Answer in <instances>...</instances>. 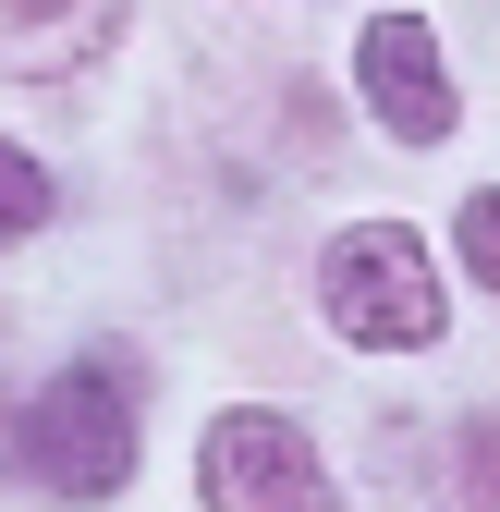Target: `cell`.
<instances>
[{"label":"cell","instance_id":"obj_1","mask_svg":"<svg viewBox=\"0 0 500 512\" xmlns=\"http://www.w3.org/2000/svg\"><path fill=\"white\" fill-rule=\"evenodd\" d=\"M13 464L49 500H122V476H135V366H110V354L61 366L13 415Z\"/></svg>","mask_w":500,"mask_h":512},{"label":"cell","instance_id":"obj_2","mask_svg":"<svg viewBox=\"0 0 500 512\" xmlns=\"http://www.w3.org/2000/svg\"><path fill=\"white\" fill-rule=\"evenodd\" d=\"M318 317H330L354 354H415V342H440L452 293H440V269H427V244L403 220H354L318 256Z\"/></svg>","mask_w":500,"mask_h":512},{"label":"cell","instance_id":"obj_3","mask_svg":"<svg viewBox=\"0 0 500 512\" xmlns=\"http://www.w3.org/2000/svg\"><path fill=\"white\" fill-rule=\"evenodd\" d=\"M196 488H208V512H330L318 439H305L293 415H269V403L208 415V439H196Z\"/></svg>","mask_w":500,"mask_h":512},{"label":"cell","instance_id":"obj_4","mask_svg":"<svg viewBox=\"0 0 500 512\" xmlns=\"http://www.w3.org/2000/svg\"><path fill=\"white\" fill-rule=\"evenodd\" d=\"M354 86H366V110H379V135H403V147H440L452 110H464L440 37H427L415 13H366V37H354Z\"/></svg>","mask_w":500,"mask_h":512},{"label":"cell","instance_id":"obj_5","mask_svg":"<svg viewBox=\"0 0 500 512\" xmlns=\"http://www.w3.org/2000/svg\"><path fill=\"white\" fill-rule=\"evenodd\" d=\"M135 25V0H0V74L13 86H74L110 61V37Z\"/></svg>","mask_w":500,"mask_h":512},{"label":"cell","instance_id":"obj_6","mask_svg":"<svg viewBox=\"0 0 500 512\" xmlns=\"http://www.w3.org/2000/svg\"><path fill=\"white\" fill-rule=\"evenodd\" d=\"M452 512H500V415H476L452 439Z\"/></svg>","mask_w":500,"mask_h":512},{"label":"cell","instance_id":"obj_7","mask_svg":"<svg viewBox=\"0 0 500 512\" xmlns=\"http://www.w3.org/2000/svg\"><path fill=\"white\" fill-rule=\"evenodd\" d=\"M37 220H49V171H37V159H25L13 135H0V256H13V244H25Z\"/></svg>","mask_w":500,"mask_h":512},{"label":"cell","instance_id":"obj_8","mask_svg":"<svg viewBox=\"0 0 500 512\" xmlns=\"http://www.w3.org/2000/svg\"><path fill=\"white\" fill-rule=\"evenodd\" d=\"M452 244H464V269L500 293V196H464V220H452Z\"/></svg>","mask_w":500,"mask_h":512}]
</instances>
